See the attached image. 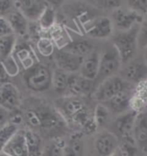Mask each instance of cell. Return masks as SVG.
Listing matches in <instances>:
<instances>
[{
    "mask_svg": "<svg viewBox=\"0 0 147 156\" xmlns=\"http://www.w3.org/2000/svg\"><path fill=\"white\" fill-rule=\"evenodd\" d=\"M138 25L127 31H119L113 37V46L119 52L122 65L134 58L138 48L137 35Z\"/></svg>",
    "mask_w": 147,
    "mask_h": 156,
    "instance_id": "1",
    "label": "cell"
},
{
    "mask_svg": "<svg viewBox=\"0 0 147 156\" xmlns=\"http://www.w3.org/2000/svg\"><path fill=\"white\" fill-rule=\"evenodd\" d=\"M121 67L122 62L119 52L115 49V46L112 45L110 47L106 48L101 53H100L98 74L96 80L94 81V84L96 85V87L107 78L117 75Z\"/></svg>",
    "mask_w": 147,
    "mask_h": 156,
    "instance_id": "2",
    "label": "cell"
},
{
    "mask_svg": "<svg viewBox=\"0 0 147 156\" xmlns=\"http://www.w3.org/2000/svg\"><path fill=\"white\" fill-rule=\"evenodd\" d=\"M23 80L30 90L43 92L52 86V72L47 66L37 63L30 69L25 70Z\"/></svg>",
    "mask_w": 147,
    "mask_h": 156,
    "instance_id": "3",
    "label": "cell"
},
{
    "mask_svg": "<svg viewBox=\"0 0 147 156\" xmlns=\"http://www.w3.org/2000/svg\"><path fill=\"white\" fill-rule=\"evenodd\" d=\"M131 86L119 75H115L98 84L94 90L93 96L99 103H105L119 93L130 90Z\"/></svg>",
    "mask_w": 147,
    "mask_h": 156,
    "instance_id": "4",
    "label": "cell"
},
{
    "mask_svg": "<svg viewBox=\"0 0 147 156\" xmlns=\"http://www.w3.org/2000/svg\"><path fill=\"white\" fill-rule=\"evenodd\" d=\"M119 76L131 85H140L147 80V65L144 59H132L123 64Z\"/></svg>",
    "mask_w": 147,
    "mask_h": 156,
    "instance_id": "5",
    "label": "cell"
},
{
    "mask_svg": "<svg viewBox=\"0 0 147 156\" xmlns=\"http://www.w3.org/2000/svg\"><path fill=\"white\" fill-rule=\"evenodd\" d=\"M143 22L142 15L131 9L118 8L113 12L114 26L119 31H127Z\"/></svg>",
    "mask_w": 147,
    "mask_h": 156,
    "instance_id": "6",
    "label": "cell"
},
{
    "mask_svg": "<svg viewBox=\"0 0 147 156\" xmlns=\"http://www.w3.org/2000/svg\"><path fill=\"white\" fill-rule=\"evenodd\" d=\"M22 97L17 87L12 83L0 84V106L9 112L17 110L21 106Z\"/></svg>",
    "mask_w": 147,
    "mask_h": 156,
    "instance_id": "7",
    "label": "cell"
},
{
    "mask_svg": "<svg viewBox=\"0 0 147 156\" xmlns=\"http://www.w3.org/2000/svg\"><path fill=\"white\" fill-rule=\"evenodd\" d=\"M86 34L91 38L105 39L112 35L114 31V24L112 20L106 16H101L91 20L86 24Z\"/></svg>",
    "mask_w": 147,
    "mask_h": 156,
    "instance_id": "8",
    "label": "cell"
},
{
    "mask_svg": "<svg viewBox=\"0 0 147 156\" xmlns=\"http://www.w3.org/2000/svg\"><path fill=\"white\" fill-rule=\"evenodd\" d=\"M133 136L138 147L144 154L147 153V110L138 112L135 118Z\"/></svg>",
    "mask_w": 147,
    "mask_h": 156,
    "instance_id": "9",
    "label": "cell"
},
{
    "mask_svg": "<svg viewBox=\"0 0 147 156\" xmlns=\"http://www.w3.org/2000/svg\"><path fill=\"white\" fill-rule=\"evenodd\" d=\"M138 114V112L130 109L122 114L118 115L113 123L114 131L117 137L120 138L133 135V129L135 118Z\"/></svg>",
    "mask_w": 147,
    "mask_h": 156,
    "instance_id": "10",
    "label": "cell"
},
{
    "mask_svg": "<svg viewBox=\"0 0 147 156\" xmlns=\"http://www.w3.org/2000/svg\"><path fill=\"white\" fill-rule=\"evenodd\" d=\"M119 138L112 131L101 132L95 141V148L100 156H110L119 148Z\"/></svg>",
    "mask_w": 147,
    "mask_h": 156,
    "instance_id": "11",
    "label": "cell"
},
{
    "mask_svg": "<svg viewBox=\"0 0 147 156\" xmlns=\"http://www.w3.org/2000/svg\"><path fill=\"white\" fill-rule=\"evenodd\" d=\"M54 59L57 64V68L67 73L72 74L79 71L83 58L73 55L63 49H60L55 52Z\"/></svg>",
    "mask_w": 147,
    "mask_h": 156,
    "instance_id": "12",
    "label": "cell"
},
{
    "mask_svg": "<svg viewBox=\"0 0 147 156\" xmlns=\"http://www.w3.org/2000/svg\"><path fill=\"white\" fill-rule=\"evenodd\" d=\"M57 106L60 109V113L64 120H72L74 117L83 110L85 106L78 97L67 96L57 101Z\"/></svg>",
    "mask_w": 147,
    "mask_h": 156,
    "instance_id": "13",
    "label": "cell"
},
{
    "mask_svg": "<svg viewBox=\"0 0 147 156\" xmlns=\"http://www.w3.org/2000/svg\"><path fill=\"white\" fill-rule=\"evenodd\" d=\"M46 5L41 0H15V7L31 21H38Z\"/></svg>",
    "mask_w": 147,
    "mask_h": 156,
    "instance_id": "14",
    "label": "cell"
},
{
    "mask_svg": "<svg viewBox=\"0 0 147 156\" xmlns=\"http://www.w3.org/2000/svg\"><path fill=\"white\" fill-rule=\"evenodd\" d=\"M2 153L9 156H28L25 130L19 129L5 145Z\"/></svg>",
    "mask_w": 147,
    "mask_h": 156,
    "instance_id": "15",
    "label": "cell"
},
{
    "mask_svg": "<svg viewBox=\"0 0 147 156\" xmlns=\"http://www.w3.org/2000/svg\"><path fill=\"white\" fill-rule=\"evenodd\" d=\"M94 82L88 80L83 77L80 75L72 73L69 75V82H68V87L67 91L69 92L70 96L78 97L80 95L87 94L93 89Z\"/></svg>",
    "mask_w": 147,
    "mask_h": 156,
    "instance_id": "16",
    "label": "cell"
},
{
    "mask_svg": "<svg viewBox=\"0 0 147 156\" xmlns=\"http://www.w3.org/2000/svg\"><path fill=\"white\" fill-rule=\"evenodd\" d=\"M132 97L131 89L126 90L116 94L103 104H105L111 113L118 116L131 109Z\"/></svg>",
    "mask_w": 147,
    "mask_h": 156,
    "instance_id": "17",
    "label": "cell"
},
{
    "mask_svg": "<svg viewBox=\"0 0 147 156\" xmlns=\"http://www.w3.org/2000/svg\"><path fill=\"white\" fill-rule=\"evenodd\" d=\"M100 64V53L93 50L86 57L83 58V63L79 69V75L90 81H95L98 74Z\"/></svg>",
    "mask_w": 147,
    "mask_h": 156,
    "instance_id": "18",
    "label": "cell"
},
{
    "mask_svg": "<svg viewBox=\"0 0 147 156\" xmlns=\"http://www.w3.org/2000/svg\"><path fill=\"white\" fill-rule=\"evenodd\" d=\"M12 55L24 70L30 69L38 63L32 47L25 43H23L21 45L17 44Z\"/></svg>",
    "mask_w": 147,
    "mask_h": 156,
    "instance_id": "19",
    "label": "cell"
},
{
    "mask_svg": "<svg viewBox=\"0 0 147 156\" xmlns=\"http://www.w3.org/2000/svg\"><path fill=\"white\" fill-rule=\"evenodd\" d=\"M6 18L9 22L12 31L16 35L25 36L28 32V20L20 11L15 9Z\"/></svg>",
    "mask_w": 147,
    "mask_h": 156,
    "instance_id": "20",
    "label": "cell"
},
{
    "mask_svg": "<svg viewBox=\"0 0 147 156\" xmlns=\"http://www.w3.org/2000/svg\"><path fill=\"white\" fill-rule=\"evenodd\" d=\"M83 133L76 132L71 136L68 144L65 145L64 156H83Z\"/></svg>",
    "mask_w": 147,
    "mask_h": 156,
    "instance_id": "21",
    "label": "cell"
},
{
    "mask_svg": "<svg viewBox=\"0 0 147 156\" xmlns=\"http://www.w3.org/2000/svg\"><path fill=\"white\" fill-rule=\"evenodd\" d=\"M61 49L66 51L73 55L84 58L94 50V46L88 41L80 40V41L69 42L66 46Z\"/></svg>",
    "mask_w": 147,
    "mask_h": 156,
    "instance_id": "22",
    "label": "cell"
},
{
    "mask_svg": "<svg viewBox=\"0 0 147 156\" xmlns=\"http://www.w3.org/2000/svg\"><path fill=\"white\" fill-rule=\"evenodd\" d=\"M25 137L28 147V156H42V140L41 136L31 129L25 130Z\"/></svg>",
    "mask_w": 147,
    "mask_h": 156,
    "instance_id": "23",
    "label": "cell"
},
{
    "mask_svg": "<svg viewBox=\"0 0 147 156\" xmlns=\"http://www.w3.org/2000/svg\"><path fill=\"white\" fill-rule=\"evenodd\" d=\"M69 73L57 68L52 72V87L58 94H64L67 91Z\"/></svg>",
    "mask_w": 147,
    "mask_h": 156,
    "instance_id": "24",
    "label": "cell"
},
{
    "mask_svg": "<svg viewBox=\"0 0 147 156\" xmlns=\"http://www.w3.org/2000/svg\"><path fill=\"white\" fill-rule=\"evenodd\" d=\"M16 45L17 37L14 34L0 37V61L9 58V56L13 54Z\"/></svg>",
    "mask_w": 147,
    "mask_h": 156,
    "instance_id": "25",
    "label": "cell"
},
{
    "mask_svg": "<svg viewBox=\"0 0 147 156\" xmlns=\"http://www.w3.org/2000/svg\"><path fill=\"white\" fill-rule=\"evenodd\" d=\"M55 22L56 13L54 8L46 5L42 15L38 19L40 28L44 31H49L55 25Z\"/></svg>",
    "mask_w": 147,
    "mask_h": 156,
    "instance_id": "26",
    "label": "cell"
},
{
    "mask_svg": "<svg viewBox=\"0 0 147 156\" xmlns=\"http://www.w3.org/2000/svg\"><path fill=\"white\" fill-rule=\"evenodd\" d=\"M119 150L122 156H138L139 150L133 135L119 139Z\"/></svg>",
    "mask_w": 147,
    "mask_h": 156,
    "instance_id": "27",
    "label": "cell"
},
{
    "mask_svg": "<svg viewBox=\"0 0 147 156\" xmlns=\"http://www.w3.org/2000/svg\"><path fill=\"white\" fill-rule=\"evenodd\" d=\"M110 113L111 112L108 110V108L106 106L105 104L103 103L97 104L93 113V118L97 124V128L104 126L107 124V122L109 119Z\"/></svg>",
    "mask_w": 147,
    "mask_h": 156,
    "instance_id": "28",
    "label": "cell"
},
{
    "mask_svg": "<svg viewBox=\"0 0 147 156\" xmlns=\"http://www.w3.org/2000/svg\"><path fill=\"white\" fill-rule=\"evenodd\" d=\"M65 145L63 139H55L46 147L42 156H64Z\"/></svg>",
    "mask_w": 147,
    "mask_h": 156,
    "instance_id": "29",
    "label": "cell"
},
{
    "mask_svg": "<svg viewBox=\"0 0 147 156\" xmlns=\"http://www.w3.org/2000/svg\"><path fill=\"white\" fill-rule=\"evenodd\" d=\"M19 129L17 126L9 123L5 127L0 129V153L3 152L4 147L8 143L15 133Z\"/></svg>",
    "mask_w": 147,
    "mask_h": 156,
    "instance_id": "30",
    "label": "cell"
},
{
    "mask_svg": "<svg viewBox=\"0 0 147 156\" xmlns=\"http://www.w3.org/2000/svg\"><path fill=\"white\" fill-rule=\"evenodd\" d=\"M37 50L43 57H49L54 52L55 45L48 37H42L36 43Z\"/></svg>",
    "mask_w": 147,
    "mask_h": 156,
    "instance_id": "31",
    "label": "cell"
},
{
    "mask_svg": "<svg viewBox=\"0 0 147 156\" xmlns=\"http://www.w3.org/2000/svg\"><path fill=\"white\" fill-rule=\"evenodd\" d=\"M1 63L3 64L5 71L9 75V77H13L16 76L20 71V67H19L18 63L17 62V60L15 59L13 55L9 56V58L2 60Z\"/></svg>",
    "mask_w": 147,
    "mask_h": 156,
    "instance_id": "32",
    "label": "cell"
},
{
    "mask_svg": "<svg viewBox=\"0 0 147 156\" xmlns=\"http://www.w3.org/2000/svg\"><path fill=\"white\" fill-rule=\"evenodd\" d=\"M92 5L102 9H118L121 5L122 0H89Z\"/></svg>",
    "mask_w": 147,
    "mask_h": 156,
    "instance_id": "33",
    "label": "cell"
},
{
    "mask_svg": "<svg viewBox=\"0 0 147 156\" xmlns=\"http://www.w3.org/2000/svg\"><path fill=\"white\" fill-rule=\"evenodd\" d=\"M137 45L138 48L145 50L147 47V19L143 21L138 27L137 35Z\"/></svg>",
    "mask_w": 147,
    "mask_h": 156,
    "instance_id": "34",
    "label": "cell"
},
{
    "mask_svg": "<svg viewBox=\"0 0 147 156\" xmlns=\"http://www.w3.org/2000/svg\"><path fill=\"white\" fill-rule=\"evenodd\" d=\"M24 120L32 127H40L41 128V119L36 110L28 109L24 113Z\"/></svg>",
    "mask_w": 147,
    "mask_h": 156,
    "instance_id": "35",
    "label": "cell"
},
{
    "mask_svg": "<svg viewBox=\"0 0 147 156\" xmlns=\"http://www.w3.org/2000/svg\"><path fill=\"white\" fill-rule=\"evenodd\" d=\"M129 9H133L140 15L147 13V0H127Z\"/></svg>",
    "mask_w": 147,
    "mask_h": 156,
    "instance_id": "36",
    "label": "cell"
},
{
    "mask_svg": "<svg viewBox=\"0 0 147 156\" xmlns=\"http://www.w3.org/2000/svg\"><path fill=\"white\" fill-rule=\"evenodd\" d=\"M15 9V0H0V16L6 17Z\"/></svg>",
    "mask_w": 147,
    "mask_h": 156,
    "instance_id": "37",
    "label": "cell"
},
{
    "mask_svg": "<svg viewBox=\"0 0 147 156\" xmlns=\"http://www.w3.org/2000/svg\"><path fill=\"white\" fill-rule=\"evenodd\" d=\"M24 121V115L20 112L19 109L17 110L9 112V123L14 124L16 126L18 127L21 124H23Z\"/></svg>",
    "mask_w": 147,
    "mask_h": 156,
    "instance_id": "38",
    "label": "cell"
},
{
    "mask_svg": "<svg viewBox=\"0 0 147 156\" xmlns=\"http://www.w3.org/2000/svg\"><path fill=\"white\" fill-rule=\"evenodd\" d=\"M14 34L6 17L0 16V37Z\"/></svg>",
    "mask_w": 147,
    "mask_h": 156,
    "instance_id": "39",
    "label": "cell"
},
{
    "mask_svg": "<svg viewBox=\"0 0 147 156\" xmlns=\"http://www.w3.org/2000/svg\"><path fill=\"white\" fill-rule=\"evenodd\" d=\"M9 123V112L0 106V129Z\"/></svg>",
    "mask_w": 147,
    "mask_h": 156,
    "instance_id": "40",
    "label": "cell"
},
{
    "mask_svg": "<svg viewBox=\"0 0 147 156\" xmlns=\"http://www.w3.org/2000/svg\"><path fill=\"white\" fill-rule=\"evenodd\" d=\"M9 78L10 77L9 76V75L7 74V72L5 71V68H4L3 64H2L1 61H0V84L9 83Z\"/></svg>",
    "mask_w": 147,
    "mask_h": 156,
    "instance_id": "41",
    "label": "cell"
},
{
    "mask_svg": "<svg viewBox=\"0 0 147 156\" xmlns=\"http://www.w3.org/2000/svg\"><path fill=\"white\" fill-rule=\"evenodd\" d=\"M46 2L47 3V5L54 8V7L60 6L64 2V0H46Z\"/></svg>",
    "mask_w": 147,
    "mask_h": 156,
    "instance_id": "42",
    "label": "cell"
},
{
    "mask_svg": "<svg viewBox=\"0 0 147 156\" xmlns=\"http://www.w3.org/2000/svg\"><path fill=\"white\" fill-rule=\"evenodd\" d=\"M110 156H122V154H121V153L119 152V148H118V149H117L115 153H113Z\"/></svg>",
    "mask_w": 147,
    "mask_h": 156,
    "instance_id": "43",
    "label": "cell"
},
{
    "mask_svg": "<svg viewBox=\"0 0 147 156\" xmlns=\"http://www.w3.org/2000/svg\"><path fill=\"white\" fill-rule=\"evenodd\" d=\"M144 61H145V63L147 65V47L145 49V52H144Z\"/></svg>",
    "mask_w": 147,
    "mask_h": 156,
    "instance_id": "44",
    "label": "cell"
},
{
    "mask_svg": "<svg viewBox=\"0 0 147 156\" xmlns=\"http://www.w3.org/2000/svg\"><path fill=\"white\" fill-rule=\"evenodd\" d=\"M0 156H9V155L5 154H4V153H0Z\"/></svg>",
    "mask_w": 147,
    "mask_h": 156,
    "instance_id": "45",
    "label": "cell"
}]
</instances>
